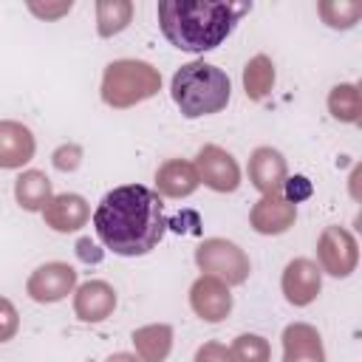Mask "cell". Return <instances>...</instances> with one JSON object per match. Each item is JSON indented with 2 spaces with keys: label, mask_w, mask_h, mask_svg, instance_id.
I'll return each mask as SVG.
<instances>
[{
  "label": "cell",
  "mask_w": 362,
  "mask_h": 362,
  "mask_svg": "<svg viewBox=\"0 0 362 362\" xmlns=\"http://www.w3.org/2000/svg\"><path fill=\"white\" fill-rule=\"evenodd\" d=\"M133 345L144 362H164L173 348V328L170 325H144L133 331Z\"/></svg>",
  "instance_id": "obj_18"
},
{
  "label": "cell",
  "mask_w": 362,
  "mask_h": 362,
  "mask_svg": "<svg viewBox=\"0 0 362 362\" xmlns=\"http://www.w3.org/2000/svg\"><path fill=\"white\" fill-rule=\"evenodd\" d=\"M320 269L308 257H297L283 272V294L291 305H308L320 294Z\"/></svg>",
  "instance_id": "obj_10"
},
{
  "label": "cell",
  "mask_w": 362,
  "mask_h": 362,
  "mask_svg": "<svg viewBox=\"0 0 362 362\" xmlns=\"http://www.w3.org/2000/svg\"><path fill=\"white\" fill-rule=\"evenodd\" d=\"M195 362H235V356H232V351L223 348L221 342H206V345L198 348Z\"/></svg>",
  "instance_id": "obj_27"
},
{
  "label": "cell",
  "mask_w": 362,
  "mask_h": 362,
  "mask_svg": "<svg viewBox=\"0 0 362 362\" xmlns=\"http://www.w3.org/2000/svg\"><path fill=\"white\" fill-rule=\"evenodd\" d=\"M189 305L192 311L206 320V322H221L226 320V314L232 311V294L226 288V283H221L218 277H198L189 288Z\"/></svg>",
  "instance_id": "obj_9"
},
{
  "label": "cell",
  "mask_w": 362,
  "mask_h": 362,
  "mask_svg": "<svg viewBox=\"0 0 362 362\" xmlns=\"http://www.w3.org/2000/svg\"><path fill=\"white\" fill-rule=\"evenodd\" d=\"M274 85V65L266 54H257L246 62L243 68V88H246V96L249 99H263Z\"/></svg>",
  "instance_id": "obj_20"
},
{
  "label": "cell",
  "mask_w": 362,
  "mask_h": 362,
  "mask_svg": "<svg viewBox=\"0 0 362 362\" xmlns=\"http://www.w3.org/2000/svg\"><path fill=\"white\" fill-rule=\"evenodd\" d=\"M170 90H173V102L181 107V113L187 119H198V116H209V113H218L226 107L232 82L218 65L187 62L175 71Z\"/></svg>",
  "instance_id": "obj_3"
},
{
  "label": "cell",
  "mask_w": 362,
  "mask_h": 362,
  "mask_svg": "<svg viewBox=\"0 0 362 362\" xmlns=\"http://www.w3.org/2000/svg\"><path fill=\"white\" fill-rule=\"evenodd\" d=\"M116 308V291L105 280H88L76 288L74 311L82 322H102Z\"/></svg>",
  "instance_id": "obj_12"
},
{
  "label": "cell",
  "mask_w": 362,
  "mask_h": 362,
  "mask_svg": "<svg viewBox=\"0 0 362 362\" xmlns=\"http://www.w3.org/2000/svg\"><path fill=\"white\" fill-rule=\"evenodd\" d=\"M107 362H141V359H136V356H130V354H113Z\"/></svg>",
  "instance_id": "obj_31"
},
{
  "label": "cell",
  "mask_w": 362,
  "mask_h": 362,
  "mask_svg": "<svg viewBox=\"0 0 362 362\" xmlns=\"http://www.w3.org/2000/svg\"><path fill=\"white\" fill-rule=\"evenodd\" d=\"M90 249H96L90 240H79V255H82L85 260H99L102 255H99V252H90Z\"/></svg>",
  "instance_id": "obj_30"
},
{
  "label": "cell",
  "mask_w": 362,
  "mask_h": 362,
  "mask_svg": "<svg viewBox=\"0 0 362 362\" xmlns=\"http://www.w3.org/2000/svg\"><path fill=\"white\" fill-rule=\"evenodd\" d=\"M93 229L99 240L122 257L147 255L164 238V204L150 187H116L99 201L93 212Z\"/></svg>",
  "instance_id": "obj_1"
},
{
  "label": "cell",
  "mask_w": 362,
  "mask_h": 362,
  "mask_svg": "<svg viewBox=\"0 0 362 362\" xmlns=\"http://www.w3.org/2000/svg\"><path fill=\"white\" fill-rule=\"evenodd\" d=\"M280 192H283V198H286L288 204H297V201H303V198H308V195H311V181H308L305 175L286 178Z\"/></svg>",
  "instance_id": "obj_26"
},
{
  "label": "cell",
  "mask_w": 362,
  "mask_h": 362,
  "mask_svg": "<svg viewBox=\"0 0 362 362\" xmlns=\"http://www.w3.org/2000/svg\"><path fill=\"white\" fill-rule=\"evenodd\" d=\"M45 215V223L57 232H74L79 226H85L88 221V204L82 195H74V192H62V195H51V201L45 204L42 209Z\"/></svg>",
  "instance_id": "obj_16"
},
{
  "label": "cell",
  "mask_w": 362,
  "mask_h": 362,
  "mask_svg": "<svg viewBox=\"0 0 362 362\" xmlns=\"http://www.w3.org/2000/svg\"><path fill=\"white\" fill-rule=\"evenodd\" d=\"M195 263L209 277H218L226 286H240L249 277V257L232 240L209 238L195 249Z\"/></svg>",
  "instance_id": "obj_5"
},
{
  "label": "cell",
  "mask_w": 362,
  "mask_h": 362,
  "mask_svg": "<svg viewBox=\"0 0 362 362\" xmlns=\"http://www.w3.org/2000/svg\"><path fill=\"white\" fill-rule=\"evenodd\" d=\"M249 178L263 195L280 192L283 181L288 178L286 175V158L272 147H257L249 158Z\"/></svg>",
  "instance_id": "obj_14"
},
{
  "label": "cell",
  "mask_w": 362,
  "mask_h": 362,
  "mask_svg": "<svg viewBox=\"0 0 362 362\" xmlns=\"http://www.w3.org/2000/svg\"><path fill=\"white\" fill-rule=\"evenodd\" d=\"M195 173H198V181H204L215 192H235L240 184L238 161L218 144H206L198 150Z\"/></svg>",
  "instance_id": "obj_7"
},
{
  "label": "cell",
  "mask_w": 362,
  "mask_h": 362,
  "mask_svg": "<svg viewBox=\"0 0 362 362\" xmlns=\"http://www.w3.org/2000/svg\"><path fill=\"white\" fill-rule=\"evenodd\" d=\"M252 3H195V0H161L158 25L161 34L187 54H204L218 48L246 14Z\"/></svg>",
  "instance_id": "obj_2"
},
{
  "label": "cell",
  "mask_w": 362,
  "mask_h": 362,
  "mask_svg": "<svg viewBox=\"0 0 362 362\" xmlns=\"http://www.w3.org/2000/svg\"><path fill=\"white\" fill-rule=\"evenodd\" d=\"M269 342L257 334H240L232 345L235 362H269Z\"/></svg>",
  "instance_id": "obj_24"
},
{
  "label": "cell",
  "mask_w": 362,
  "mask_h": 362,
  "mask_svg": "<svg viewBox=\"0 0 362 362\" xmlns=\"http://www.w3.org/2000/svg\"><path fill=\"white\" fill-rule=\"evenodd\" d=\"M74 286H76V272L68 263H45L28 277L25 291L37 303H57L68 297Z\"/></svg>",
  "instance_id": "obj_8"
},
{
  "label": "cell",
  "mask_w": 362,
  "mask_h": 362,
  "mask_svg": "<svg viewBox=\"0 0 362 362\" xmlns=\"http://www.w3.org/2000/svg\"><path fill=\"white\" fill-rule=\"evenodd\" d=\"M28 8H31L34 14H40V17H59V14L71 11V0H68V3H59V6H37V3H31Z\"/></svg>",
  "instance_id": "obj_29"
},
{
  "label": "cell",
  "mask_w": 362,
  "mask_h": 362,
  "mask_svg": "<svg viewBox=\"0 0 362 362\" xmlns=\"http://www.w3.org/2000/svg\"><path fill=\"white\" fill-rule=\"evenodd\" d=\"M161 76L144 59H116L105 68L102 76V99L110 107H130L136 102L158 93Z\"/></svg>",
  "instance_id": "obj_4"
},
{
  "label": "cell",
  "mask_w": 362,
  "mask_h": 362,
  "mask_svg": "<svg viewBox=\"0 0 362 362\" xmlns=\"http://www.w3.org/2000/svg\"><path fill=\"white\" fill-rule=\"evenodd\" d=\"M283 362H325L322 339L314 325L291 322L283 331Z\"/></svg>",
  "instance_id": "obj_13"
},
{
  "label": "cell",
  "mask_w": 362,
  "mask_h": 362,
  "mask_svg": "<svg viewBox=\"0 0 362 362\" xmlns=\"http://www.w3.org/2000/svg\"><path fill=\"white\" fill-rule=\"evenodd\" d=\"M34 136L20 122H0V167L14 170L34 158Z\"/></svg>",
  "instance_id": "obj_15"
},
{
  "label": "cell",
  "mask_w": 362,
  "mask_h": 362,
  "mask_svg": "<svg viewBox=\"0 0 362 362\" xmlns=\"http://www.w3.org/2000/svg\"><path fill=\"white\" fill-rule=\"evenodd\" d=\"M317 11L331 28H351L362 17V3H356V0H322L317 6Z\"/></svg>",
  "instance_id": "obj_23"
},
{
  "label": "cell",
  "mask_w": 362,
  "mask_h": 362,
  "mask_svg": "<svg viewBox=\"0 0 362 362\" xmlns=\"http://www.w3.org/2000/svg\"><path fill=\"white\" fill-rule=\"evenodd\" d=\"M317 257H320V266H322L328 274H334V277H348V274L356 269V260H359L354 235H351L348 229H342V226H328V229L320 235Z\"/></svg>",
  "instance_id": "obj_6"
},
{
  "label": "cell",
  "mask_w": 362,
  "mask_h": 362,
  "mask_svg": "<svg viewBox=\"0 0 362 362\" xmlns=\"http://www.w3.org/2000/svg\"><path fill=\"white\" fill-rule=\"evenodd\" d=\"M249 221L260 235H283L294 223V204H288L283 192H269L252 206Z\"/></svg>",
  "instance_id": "obj_11"
},
{
  "label": "cell",
  "mask_w": 362,
  "mask_h": 362,
  "mask_svg": "<svg viewBox=\"0 0 362 362\" xmlns=\"http://www.w3.org/2000/svg\"><path fill=\"white\" fill-rule=\"evenodd\" d=\"M133 17V6L127 0H99L96 3V23L102 37H113L127 28Z\"/></svg>",
  "instance_id": "obj_21"
},
{
  "label": "cell",
  "mask_w": 362,
  "mask_h": 362,
  "mask_svg": "<svg viewBox=\"0 0 362 362\" xmlns=\"http://www.w3.org/2000/svg\"><path fill=\"white\" fill-rule=\"evenodd\" d=\"M328 110L339 122H359V113H362L359 88L356 85H348V82L331 88V93H328Z\"/></svg>",
  "instance_id": "obj_22"
},
{
  "label": "cell",
  "mask_w": 362,
  "mask_h": 362,
  "mask_svg": "<svg viewBox=\"0 0 362 362\" xmlns=\"http://www.w3.org/2000/svg\"><path fill=\"white\" fill-rule=\"evenodd\" d=\"M79 147H59L57 153H54V164H57V170H76L79 167Z\"/></svg>",
  "instance_id": "obj_28"
},
{
  "label": "cell",
  "mask_w": 362,
  "mask_h": 362,
  "mask_svg": "<svg viewBox=\"0 0 362 362\" xmlns=\"http://www.w3.org/2000/svg\"><path fill=\"white\" fill-rule=\"evenodd\" d=\"M14 198L23 209L28 212H37V209H45V204L51 201V181L45 178V173L40 170H28L17 178L14 184Z\"/></svg>",
  "instance_id": "obj_19"
},
{
  "label": "cell",
  "mask_w": 362,
  "mask_h": 362,
  "mask_svg": "<svg viewBox=\"0 0 362 362\" xmlns=\"http://www.w3.org/2000/svg\"><path fill=\"white\" fill-rule=\"evenodd\" d=\"M17 328H20V314H17V308H14L6 297H0V342H8V339L17 334Z\"/></svg>",
  "instance_id": "obj_25"
},
{
  "label": "cell",
  "mask_w": 362,
  "mask_h": 362,
  "mask_svg": "<svg viewBox=\"0 0 362 362\" xmlns=\"http://www.w3.org/2000/svg\"><path fill=\"white\" fill-rule=\"evenodd\" d=\"M198 173L189 161H181V158H173L167 164L158 167L156 173V189L167 198H187L198 189Z\"/></svg>",
  "instance_id": "obj_17"
}]
</instances>
